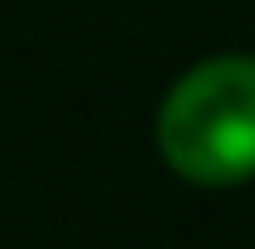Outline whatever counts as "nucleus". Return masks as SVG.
I'll return each instance as SVG.
<instances>
[{"instance_id": "nucleus-1", "label": "nucleus", "mask_w": 255, "mask_h": 249, "mask_svg": "<svg viewBox=\"0 0 255 249\" xmlns=\"http://www.w3.org/2000/svg\"><path fill=\"white\" fill-rule=\"evenodd\" d=\"M159 153L182 181L233 187L255 175V57H210L170 85Z\"/></svg>"}]
</instances>
